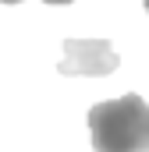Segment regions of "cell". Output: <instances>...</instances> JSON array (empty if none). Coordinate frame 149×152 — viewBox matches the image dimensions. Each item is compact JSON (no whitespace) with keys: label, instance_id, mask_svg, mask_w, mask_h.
I'll return each instance as SVG.
<instances>
[{"label":"cell","instance_id":"obj_5","mask_svg":"<svg viewBox=\"0 0 149 152\" xmlns=\"http://www.w3.org/2000/svg\"><path fill=\"white\" fill-rule=\"evenodd\" d=\"M146 11H149V0H146Z\"/></svg>","mask_w":149,"mask_h":152},{"label":"cell","instance_id":"obj_4","mask_svg":"<svg viewBox=\"0 0 149 152\" xmlns=\"http://www.w3.org/2000/svg\"><path fill=\"white\" fill-rule=\"evenodd\" d=\"M0 4H21V0H0Z\"/></svg>","mask_w":149,"mask_h":152},{"label":"cell","instance_id":"obj_3","mask_svg":"<svg viewBox=\"0 0 149 152\" xmlns=\"http://www.w3.org/2000/svg\"><path fill=\"white\" fill-rule=\"evenodd\" d=\"M43 4H74V0H43Z\"/></svg>","mask_w":149,"mask_h":152},{"label":"cell","instance_id":"obj_1","mask_svg":"<svg viewBox=\"0 0 149 152\" xmlns=\"http://www.w3.org/2000/svg\"><path fill=\"white\" fill-rule=\"evenodd\" d=\"M89 134L96 152H149V103L128 92L89 110Z\"/></svg>","mask_w":149,"mask_h":152},{"label":"cell","instance_id":"obj_2","mask_svg":"<svg viewBox=\"0 0 149 152\" xmlns=\"http://www.w3.org/2000/svg\"><path fill=\"white\" fill-rule=\"evenodd\" d=\"M121 64L117 50L107 39H64V57L57 64L60 75H114Z\"/></svg>","mask_w":149,"mask_h":152}]
</instances>
